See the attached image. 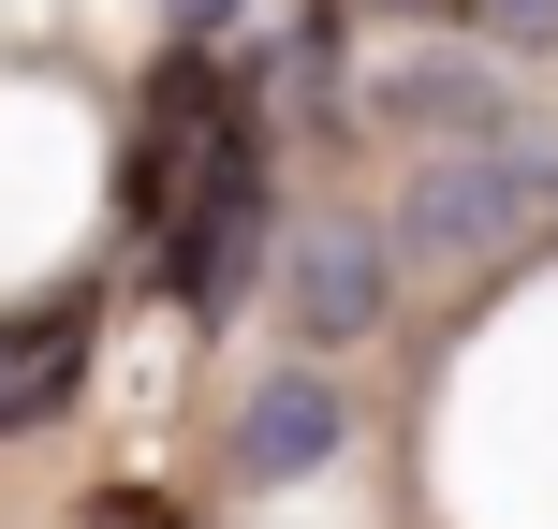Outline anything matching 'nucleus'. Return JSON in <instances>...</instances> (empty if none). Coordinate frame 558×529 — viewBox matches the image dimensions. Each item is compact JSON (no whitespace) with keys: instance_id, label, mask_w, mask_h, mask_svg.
I'll use <instances>...</instances> for the list:
<instances>
[{"instance_id":"7ed1b4c3","label":"nucleus","mask_w":558,"mask_h":529,"mask_svg":"<svg viewBox=\"0 0 558 529\" xmlns=\"http://www.w3.org/2000/svg\"><path fill=\"white\" fill-rule=\"evenodd\" d=\"M88 529H177L162 501H104V515H88Z\"/></svg>"},{"instance_id":"f03ea898","label":"nucleus","mask_w":558,"mask_h":529,"mask_svg":"<svg viewBox=\"0 0 558 529\" xmlns=\"http://www.w3.org/2000/svg\"><path fill=\"white\" fill-rule=\"evenodd\" d=\"M59 368H74V338H59V324H15V338H0V426H29V412H45V397H59Z\"/></svg>"},{"instance_id":"f257e3e1","label":"nucleus","mask_w":558,"mask_h":529,"mask_svg":"<svg viewBox=\"0 0 558 529\" xmlns=\"http://www.w3.org/2000/svg\"><path fill=\"white\" fill-rule=\"evenodd\" d=\"M324 442H338V412H324L308 383H265L251 412H235V471H251V485H294Z\"/></svg>"}]
</instances>
